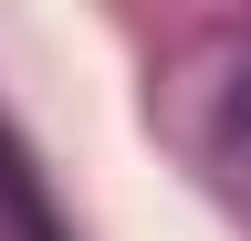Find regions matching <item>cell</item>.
Wrapping results in <instances>:
<instances>
[{
	"label": "cell",
	"mask_w": 251,
	"mask_h": 241,
	"mask_svg": "<svg viewBox=\"0 0 251 241\" xmlns=\"http://www.w3.org/2000/svg\"><path fill=\"white\" fill-rule=\"evenodd\" d=\"M0 210L21 220V241H63V231H52V210H42V189L21 178V147H11V136H0Z\"/></svg>",
	"instance_id": "1"
}]
</instances>
